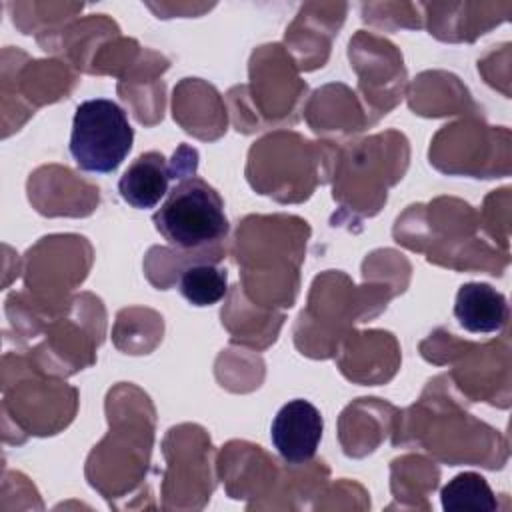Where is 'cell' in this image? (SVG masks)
Listing matches in <instances>:
<instances>
[{
	"instance_id": "6da1fadb",
	"label": "cell",
	"mask_w": 512,
	"mask_h": 512,
	"mask_svg": "<svg viewBox=\"0 0 512 512\" xmlns=\"http://www.w3.org/2000/svg\"><path fill=\"white\" fill-rule=\"evenodd\" d=\"M152 220L164 240L180 250H198L228 234L222 196L198 176L180 178Z\"/></svg>"
},
{
	"instance_id": "7a4b0ae2",
	"label": "cell",
	"mask_w": 512,
	"mask_h": 512,
	"mask_svg": "<svg viewBox=\"0 0 512 512\" xmlns=\"http://www.w3.org/2000/svg\"><path fill=\"white\" fill-rule=\"evenodd\" d=\"M134 130L126 112L108 98L82 102L72 120L70 154L84 172L110 174L132 150Z\"/></svg>"
},
{
	"instance_id": "3957f363",
	"label": "cell",
	"mask_w": 512,
	"mask_h": 512,
	"mask_svg": "<svg viewBox=\"0 0 512 512\" xmlns=\"http://www.w3.org/2000/svg\"><path fill=\"white\" fill-rule=\"evenodd\" d=\"M186 150L188 146H180L178 152H174L170 164L160 152L140 154L118 180V192L122 200L136 210L156 208L160 200L170 192L168 184L172 178L180 180L194 176L198 154L194 148H190L188 154Z\"/></svg>"
},
{
	"instance_id": "277c9868",
	"label": "cell",
	"mask_w": 512,
	"mask_h": 512,
	"mask_svg": "<svg viewBox=\"0 0 512 512\" xmlns=\"http://www.w3.org/2000/svg\"><path fill=\"white\" fill-rule=\"evenodd\" d=\"M324 420L320 410L302 398L286 402L274 416L270 438L288 464L310 462L322 440Z\"/></svg>"
},
{
	"instance_id": "5b68a950",
	"label": "cell",
	"mask_w": 512,
	"mask_h": 512,
	"mask_svg": "<svg viewBox=\"0 0 512 512\" xmlns=\"http://www.w3.org/2000/svg\"><path fill=\"white\" fill-rule=\"evenodd\" d=\"M454 316L468 332H500L508 320V302L504 294H500L490 284L468 282L458 288Z\"/></svg>"
},
{
	"instance_id": "8992f818",
	"label": "cell",
	"mask_w": 512,
	"mask_h": 512,
	"mask_svg": "<svg viewBox=\"0 0 512 512\" xmlns=\"http://www.w3.org/2000/svg\"><path fill=\"white\" fill-rule=\"evenodd\" d=\"M444 510H472L492 512L498 508L496 498L484 476L476 472H462L454 476L440 492Z\"/></svg>"
},
{
	"instance_id": "52a82bcc",
	"label": "cell",
	"mask_w": 512,
	"mask_h": 512,
	"mask_svg": "<svg viewBox=\"0 0 512 512\" xmlns=\"http://www.w3.org/2000/svg\"><path fill=\"white\" fill-rule=\"evenodd\" d=\"M180 294L194 306H212L226 296L228 274L214 264L198 262L186 266L178 282Z\"/></svg>"
}]
</instances>
